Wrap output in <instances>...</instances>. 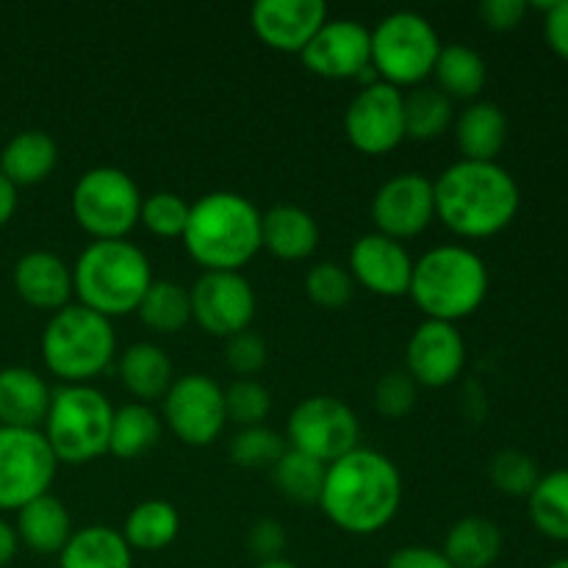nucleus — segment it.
Returning a JSON list of instances; mask_svg holds the SVG:
<instances>
[{
    "instance_id": "39",
    "label": "nucleus",
    "mask_w": 568,
    "mask_h": 568,
    "mask_svg": "<svg viewBox=\"0 0 568 568\" xmlns=\"http://www.w3.org/2000/svg\"><path fill=\"white\" fill-rule=\"evenodd\" d=\"M189 211L192 203L175 192H153L150 197H142V211L139 222L159 239H181L186 231Z\"/></svg>"
},
{
    "instance_id": "15",
    "label": "nucleus",
    "mask_w": 568,
    "mask_h": 568,
    "mask_svg": "<svg viewBox=\"0 0 568 568\" xmlns=\"http://www.w3.org/2000/svg\"><path fill=\"white\" fill-rule=\"evenodd\" d=\"M369 211L377 233L383 236L397 242L419 236L436 220L433 181L422 172H399L377 189Z\"/></svg>"
},
{
    "instance_id": "19",
    "label": "nucleus",
    "mask_w": 568,
    "mask_h": 568,
    "mask_svg": "<svg viewBox=\"0 0 568 568\" xmlns=\"http://www.w3.org/2000/svg\"><path fill=\"white\" fill-rule=\"evenodd\" d=\"M325 20L322 0H255L250 9V28L277 53H303Z\"/></svg>"
},
{
    "instance_id": "18",
    "label": "nucleus",
    "mask_w": 568,
    "mask_h": 568,
    "mask_svg": "<svg viewBox=\"0 0 568 568\" xmlns=\"http://www.w3.org/2000/svg\"><path fill=\"white\" fill-rule=\"evenodd\" d=\"M349 275L358 286L381 297H403L414 277V258L403 242L372 231L349 247Z\"/></svg>"
},
{
    "instance_id": "16",
    "label": "nucleus",
    "mask_w": 568,
    "mask_h": 568,
    "mask_svg": "<svg viewBox=\"0 0 568 568\" xmlns=\"http://www.w3.org/2000/svg\"><path fill=\"white\" fill-rule=\"evenodd\" d=\"M305 70L331 81H358L372 67V28L364 22L347 20H325L320 31L314 33L305 50L300 53Z\"/></svg>"
},
{
    "instance_id": "22",
    "label": "nucleus",
    "mask_w": 568,
    "mask_h": 568,
    "mask_svg": "<svg viewBox=\"0 0 568 568\" xmlns=\"http://www.w3.org/2000/svg\"><path fill=\"white\" fill-rule=\"evenodd\" d=\"M261 247L281 261H305L320 247V222L294 203H277L261 214Z\"/></svg>"
},
{
    "instance_id": "3",
    "label": "nucleus",
    "mask_w": 568,
    "mask_h": 568,
    "mask_svg": "<svg viewBox=\"0 0 568 568\" xmlns=\"http://www.w3.org/2000/svg\"><path fill=\"white\" fill-rule=\"evenodd\" d=\"M181 239L203 272H242L261 253V211L239 192H209L192 203Z\"/></svg>"
},
{
    "instance_id": "28",
    "label": "nucleus",
    "mask_w": 568,
    "mask_h": 568,
    "mask_svg": "<svg viewBox=\"0 0 568 568\" xmlns=\"http://www.w3.org/2000/svg\"><path fill=\"white\" fill-rule=\"evenodd\" d=\"M59 568H133V549L114 527L87 525L61 549Z\"/></svg>"
},
{
    "instance_id": "26",
    "label": "nucleus",
    "mask_w": 568,
    "mask_h": 568,
    "mask_svg": "<svg viewBox=\"0 0 568 568\" xmlns=\"http://www.w3.org/2000/svg\"><path fill=\"white\" fill-rule=\"evenodd\" d=\"M59 164V144L48 131L28 128L14 133L0 150V172L20 186H37Z\"/></svg>"
},
{
    "instance_id": "31",
    "label": "nucleus",
    "mask_w": 568,
    "mask_h": 568,
    "mask_svg": "<svg viewBox=\"0 0 568 568\" xmlns=\"http://www.w3.org/2000/svg\"><path fill=\"white\" fill-rule=\"evenodd\" d=\"M161 427H164V422L150 405L128 403L122 408H114L109 453L122 460L142 458L144 453H150L159 444Z\"/></svg>"
},
{
    "instance_id": "14",
    "label": "nucleus",
    "mask_w": 568,
    "mask_h": 568,
    "mask_svg": "<svg viewBox=\"0 0 568 568\" xmlns=\"http://www.w3.org/2000/svg\"><path fill=\"white\" fill-rule=\"evenodd\" d=\"M192 320L209 336L231 338L250 331L258 308L255 288L242 272H203L189 288Z\"/></svg>"
},
{
    "instance_id": "29",
    "label": "nucleus",
    "mask_w": 568,
    "mask_h": 568,
    "mask_svg": "<svg viewBox=\"0 0 568 568\" xmlns=\"http://www.w3.org/2000/svg\"><path fill=\"white\" fill-rule=\"evenodd\" d=\"M120 532L133 552H161L175 544L181 532V514L166 499H144L125 516Z\"/></svg>"
},
{
    "instance_id": "32",
    "label": "nucleus",
    "mask_w": 568,
    "mask_h": 568,
    "mask_svg": "<svg viewBox=\"0 0 568 568\" xmlns=\"http://www.w3.org/2000/svg\"><path fill=\"white\" fill-rule=\"evenodd\" d=\"M139 320L153 333H181L192 322V297L178 281H153L136 308Z\"/></svg>"
},
{
    "instance_id": "41",
    "label": "nucleus",
    "mask_w": 568,
    "mask_h": 568,
    "mask_svg": "<svg viewBox=\"0 0 568 568\" xmlns=\"http://www.w3.org/2000/svg\"><path fill=\"white\" fill-rule=\"evenodd\" d=\"M419 386L405 369H392L375 383V408L386 419H403L416 408Z\"/></svg>"
},
{
    "instance_id": "38",
    "label": "nucleus",
    "mask_w": 568,
    "mask_h": 568,
    "mask_svg": "<svg viewBox=\"0 0 568 568\" xmlns=\"http://www.w3.org/2000/svg\"><path fill=\"white\" fill-rule=\"evenodd\" d=\"M305 294L320 308L338 311L353 300L355 281L347 266L336 264V261H320L305 275Z\"/></svg>"
},
{
    "instance_id": "9",
    "label": "nucleus",
    "mask_w": 568,
    "mask_h": 568,
    "mask_svg": "<svg viewBox=\"0 0 568 568\" xmlns=\"http://www.w3.org/2000/svg\"><path fill=\"white\" fill-rule=\"evenodd\" d=\"M142 192L120 166H92L72 186V216L94 242L128 239L139 225Z\"/></svg>"
},
{
    "instance_id": "48",
    "label": "nucleus",
    "mask_w": 568,
    "mask_h": 568,
    "mask_svg": "<svg viewBox=\"0 0 568 568\" xmlns=\"http://www.w3.org/2000/svg\"><path fill=\"white\" fill-rule=\"evenodd\" d=\"M17 549H20V541H17L14 525H9V521L0 516V568L9 566L11 560H14Z\"/></svg>"
},
{
    "instance_id": "12",
    "label": "nucleus",
    "mask_w": 568,
    "mask_h": 568,
    "mask_svg": "<svg viewBox=\"0 0 568 568\" xmlns=\"http://www.w3.org/2000/svg\"><path fill=\"white\" fill-rule=\"evenodd\" d=\"M161 422L186 447H209L227 425L225 388L203 372L175 377L161 399Z\"/></svg>"
},
{
    "instance_id": "45",
    "label": "nucleus",
    "mask_w": 568,
    "mask_h": 568,
    "mask_svg": "<svg viewBox=\"0 0 568 568\" xmlns=\"http://www.w3.org/2000/svg\"><path fill=\"white\" fill-rule=\"evenodd\" d=\"M547 17H544V37H547L549 48L568 61V0H555V3L544 6Z\"/></svg>"
},
{
    "instance_id": "47",
    "label": "nucleus",
    "mask_w": 568,
    "mask_h": 568,
    "mask_svg": "<svg viewBox=\"0 0 568 568\" xmlns=\"http://www.w3.org/2000/svg\"><path fill=\"white\" fill-rule=\"evenodd\" d=\"M17 211V186L0 172V227L9 225Z\"/></svg>"
},
{
    "instance_id": "36",
    "label": "nucleus",
    "mask_w": 568,
    "mask_h": 568,
    "mask_svg": "<svg viewBox=\"0 0 568 568\" xmlns=\"http://www.w3.org/2000/svg\"><path fill=\"white\" fill-rule=\"evenodd\" d=\"M286 442L277 436L272 427L255 425V427H239L236 436L227 444V455L239 469H272L277 460L286 453Z\"/></svg>"
},
{
    "instance_id": "8",
    "label": "nucleus",
    "mask_w": 568,
    "mask_h": 568,
    "mask_svg": "<svg viewBox=\"0 0 568 568\" xmlns=\"http://www.w3.org/2000/svg\"><path fill=\"white\" fill-rule=\"evenodd\" d=\"M442 39L425 14L410 9L392 11L372 28V70L392 87H419L433 75Z\"/></svg>"
},
{
    "instance_id": "43",
    "label": "nucleus",
    "mask_w": 568,
    "mask_h": 568,
    "mask_svg": "<svg viewBox=\"0 0 568 568\" xmlns=\"http://www.w3.org/2000/svg\"><path fill=\"white\" fill-rule=\"evenodd\" d=\"M286 527L277 519H255L253 527L247 530V549L255 558V564H266V560H281L286 552Z\"/></svg>"
},
{
    "instance_id": "17",
    "label": "nucleus",
    "mask_w": 568,
    "mask_h": 568,
    "mask_svg": "<svg viewBox=\"0 0 568 568\" xmlns=\"http://www.w3.org/2000/svg\"><path fill=\"white\" fill-rule=\"evenodd\" d=\"M466 366V342L449 322L425 320L405 344V372L425 388H447Z\"/></svg>"
},
{
    "instance_id": "11",
    "label": "nucleus",
    "mask_w": 568,
    "mask_h": 568,
    "mask_svg": "<svg viewBox=\"0 0 568 568\" xmlns=\"http://www.w3.org/2000/svg\"><path fill=\"white\" fill-rule=\"evenodd\" d=\"M55 469L59 460L42 430L0 425V510H20L50 494Z\"/></svg>"
},
{
    "instance_id": "5",
    "label": "nucleus",
    "mask_w": 568,
    "mask_h": 568,
    "mask_svg": "<svg viewBox=\"0 0 568 568\" xmlns=\"http://www.w3.org/2000/svg\"><path fill=\"white\" fill-rule=\"evenodd\" d=\"M488 286V266L475 250L464 244H438L414 261L408 294L427 320L455 325L480 311Z\"/></svg>"
},
{
    "instance_id": "10",
    "label": "nucleus",
    "mask_w": 568,
    "mask_h": 568,
    "mask_svg": "<svg viewBox=\"0 0 568 568\" xmlns=\"http://www.w3.org/2000/svg\"><path fill=\"white\" fill-rule=\"evenodd\" d=\"M288 447L331 466L361 447V422L344 399L314 394L300 399L288 414Z\"/></svg>"
},
{
    "instance_id": "25",
    "label": "nucleus",
    "mask_w": 568,
    "mask_h": 568,
    "mask_svg": "<svg viewBox=\"0 0 568 568\" xmlns=\"http://www.w3.org/2000/svg\"><path fill=\"white\" fill-rule=\"evenodd\" d=\"M120 381L125 392L131 394L136 403H155L164 399L170 392L175 372H172V361L164 347L153 342H136L120 353Z\"/></svg>"
},
{
    "instance_id": "1",
    "label": "nucleus",
    "mask_w": 568,
    "mask_h": 568,
    "mask_svg": "<svg viewBox=\"0 0 568 568\" xmlns=\"http://www.w3.org/2000/svg\"><path fill=\"white\" fill-rule=\"evenodd\" d=\"M320 510L349 536L386 530L403 505V475L388 455L358 447L325 471Z\"/></svg>"
},
{
    "instance_id": "34",
    "label": "nucleus",
    "mask_w": 568,
    "mask_h": 568,
    "mask_svg": "<svg viewBox=\"0 0 568 568\" xmlns=\"http://www.w3.org/2000/svg\"><path fill=\"white\" fill-rule=\"evenodd\" d=\"M527 514L536 530L552 541H568V469L541 475L527 497Z\"/></svg>"
},
{
    "instance_id": "37",
    "label": "nucleus",
    "mask_w": 568,
    "mask_h": 568,
    "mask_svg": "<svg viewBox=\"0 0 568 568\" xmlns=\"http://www.w3.org/2000/svg\"><path fill=\"white\" fill-rule=\"evenodd\" d=\"M488 477H491L494 488L503 491L505 497H530L532 488L541 480V469H538L536 458H530L521 449H499L488 464Z\"/></svg>"
},
{
    "instance_id": "49",
    "label": "nucleus",
    "mask_w": 568,
    "mask_h": 568,
    "mask_svg": "<svg viewBox=\"0 0 568 568\" xmlns=\"http://www.w3.org/2000/svg\"><path fill=\"white\" fill-rule=\"evenodd\" d=\"M253 568H300V566L292 564V560L281 558V560H266V564H255Z\"/></svg>"
},
{
    "instance_id": "42",
    "label": "nucleus",
    "mask_w": 568,
    "mask_h": 568,
    "mask_svg": "<svg viewBox=\"0 0 568 568\" xmlns=\"http://www.w3.org/2000/svg\"><path fill=\"white\" fill-rule=\"evenodd\" d=\"M225 361L233 375L253 377L266 366L270 349H266V342L255 331H242L236 336L225 338Z\"/></svg>"
},
{
    "instance_id": "30",
    "label": "nucleus",
    "mask_w": 568,
    "mask_h": 568,
    "mask_svg": "<svg viewBox=\"0 0 568 568\" xmlns=\"http://www.w3.org/2000/svg\"><path fill=\"white\" fill-rule=\"evenodd\" d=\"M433 75H436V87L449 100H469L471 103L483 92V87H486L488 67L486 59L471 44L453 42L442 44V53H438L436 67H433Z\"/></svg>"
},
{
    "instance_id": "46",
    "label": "nucleus",
    "mask_w": 568,
    "mask_h": 568,
    "mask_svg": "<svg viewBox=\"0 0 568 568\" xmlns=\"http://www.w3.org/2000/svg\"><path fill=\"white\" fill-rule=\"evenodd\" d=\"M386 568H453V564L444 558L442 549L410 544V547L397 549V552L388 558Z\"/></svg>"
},
{
    "instance_id": "23",
    "label": "nucleus",
    "mask_w": 568,
    "mask_h": 568,
    "mask_svg": "<svg viewBox=\"0 0 568 568\" xmlns=\"http://www.w3.org/2000/svg\"><path fill=\"white\" fill-rule=\"evenodd\" d=\"M453 133L466 161H497L508 142V116L491 100H471L455 116Z\"/></svg>"
},
{
    "instance_id": "4",
    "label": "nucleus",
    "mask_w": 568,
    "mask_h": 568,
    "mask_svg": "<svg viewBox=\"0 0 568 568\" xmlns=\"http://www.w3.org/2000/svg\"><path fill=\"white\" fill-rule=\"evenodd\" d=\"M153 281L148 253L128 239L87 244L72 264V294L105 320L136 314Z\"/></svg>"
},
{
    "instance_id": "35",
    "label": "nucleus",
    "mask_w": 568,
    "mask_h": 568,
    "mask_svg": "<svg viewBox=\"0 0 568 568\" xmlns=\"http://www.w3.org/2000/svg\"><path fill=\"white\" fill-rule=\"evenodd\" d=\"M272 483L283 497H288L297 505H316L320 503L322 486H325L327 466L316 458L297 453L288 447L283 458L272 466Z\"/></svg>"
},
{
    "instance_id": "50",
    "label": "nucleus",
    "mask_w": 568,
    "mask_h": 568,
    "mask_svg": "<svg viewBox=\"0 0 568 568\" xmlns=\"http://www.w3.org/2000/svg\"><path fill=\"white\" fill-rule=\"evenodd\" d=\"M547 568H568V558H560V560H555V564H549Z\"/></svg>"
},
{
    "instance_id": "33",
    "label": "nucleus",
    "mask_w": 568,
    "mask_h": 568,
    "mask_svg": "<svg viewBox=\"0 0 568 568\" xmlns=\"http://www.w3.org/2000/svg\"><path fill=\"white\" fill-rule=\"evenodd\" d=\"M455 122V105L438 87H414L405 94V139L433 142Z\"/></svg>"
},
{
    "instance_id": "44",
    "label": "nucleus",
    "mask_w": 568,
    "mask_h": 568,
    "mask_svg": "<svg viewBox=\"0 0 568 568\" xmlns=\"http://www.w3.org/2000/svg\"><path fill=\"white\" fill-rule=\"evenodd\" d=\"M527 9L530 6L525 0H483L477 11H480L483 22L494 31H514V28L521 26Z\"/></svg>"
},
{
    "instance_id": "6",
    "label": "nucleus",
    "mask_w": 568,
    "mask_h": 568,
    "mask_svg": "<svg viewBox=\"0 0 568 568\" xmlns=\"http://www.w3.org/2000/svg\"><path fill=\"white\" fill-rule=\"evenodd\" d=\"M42 361L61 386H89L109 369L116 355V333L111 320L70 303L50 314L42 331Z\"/></svg>"
},
{
    "instance_id": "20",
    "label": "nucleus",
    "mask_w": 568,
    "mask_h": 568,
    "mask_svg": "<svg viewBox=\"0 0 568 568\" xmlns=\"http://www.w3.org/2000/svg\"><path fill=\"white\" fill-rule=\"evenodd\" d=\"M14 292L20 294L22 303L39 311H61L70 305L72 294V266L53 250H28L20 255L11 272Z\"/></svg>"
},
{
    "instance_id": "13",
    "label": "nucleus",
    "mask_w": 568,
    "mask_h": 568,
    "mask_svg": "<svg viewBox=\"0 0 568 568\" xmlns=\"http://www.w3.org/2000/svg\"><path fill=\"white\" fill-rule=\"evenodd\" d=\"M344 133L364 155H386L405 142V92L386 81L361 87L344 111Z\"/></svg>"
},
{
    "instance_id": "21",
    "label": "nucleus",
    "mask_w": 568,
    "mask_h": 568,
    "mask_svg": "<svg viewBox=\"0 0 568 568\" xmlns=\"http://www.w3.org/2000/svg\"><path fill=\"white\" fill-rule=\"evenodd\" d=\"M53 388L28 366L0 369V425L42 430Z\"/></svg>"
},
{
    "instance_id": "2",
    "label": "nucleus",
    "mask_w": 568,
    "mask_h": 568,
    "mask_svg": "<svg viewBox=\"0 0 568 568\" xmlns=\"http://www.w3.org/2000/svg\"><path fill=\"white\" fill-rule=\"evenodd\" d=\"M436 216L460 239H491L516 220L521 192L497 161H455L433 181Z\"/></svg>"
},
{
    "instance_id": "7",
    "label": "nucleus",
    "mask_w": 568,
    "mask_h": 568,
    "mask_svg": "<svg viewBox=\"0 0 568 568\" xmlns=\"http://www.w3.org/2000/svg\"><path fill=\"white\" fill-rule=\"evenodd\" d=\"M114 405L94 386H59L50 397L42 436L55 460L81 466L109 453Z\"/></svg>"
},
{
    "instance_id": "24",
    "label": "nucleus",
    "mask_w": 568,
    "mask_h": 568,
    "mask_svg": "<svg viewBox=\"0 0 568 568\" xmlns=\"http://www.w3.org/2000/svg\"><path fill=\"white\" fill-rule=\"evenodd\" d=\"M14 532L22 547L48 558V555H61V549L67 547L75 530H72L67 505L53 494H44V497H37L26 508L17 510Z\"/></svg>"
},
{
    "instance_id": "40",
    "label": "nucleus",
    "mask_w": 568,
    "mask_h": 568,
    "mask_svg": "<svg viewBox=\"0 0 568 568\" xmlns=\"http://www.w3.org/2000/svg\"><path fill=\"white\" fill-rule=\"evenodd\" d=\"M272 410V394L264 383L253 377H239L225 388L227 422L239 427L264 425Z\"/></svg>"
},
{
    "instance_id": "27",
    "label": "nucleus",
    "mask_w": 568,
    "mask_h": 568,
    "mask_svg": "<svg viewBox=\"0 0 568 568\" xmlns=\"http://www.w3.org/2000/svg\"><path fill=\"white\" fill-rule=\"evenodd\" d=\"M505 547L503 530L486 516H464L444 538V558L453 568H491Z\"/></svg>"
}]
</instances>
